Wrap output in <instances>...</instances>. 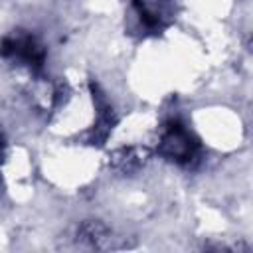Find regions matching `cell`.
<instances>
[{
	"mask_svg": "<svg viewBox=\"0 0 253 253\" xmlns=\"http://www.w3.org/2000/svg\"><path fill=\"white\" fill-rule=\"evenodd\" d=\"M198 150H200V144L198 140L192 136V132L180 125V123H170L162 134V140H160V152L162 156H166L168 160L176 162V164H192L198 156Z\"/></svg>",
	"mask_w": 253,
	"mask_h": 253,
	"instance_id": "6da1fadb",
	"label": "cell"
},
{
	"mask_svg": "<svg viewBox=\"0 0 253 253\" xmlns=\"http://www.w3.org/2000/svg\"><path fill=\"white\" fill-rule=\"evenodd\" d=\"M0 55H4L8 59H16L30 67H42L45 51L36 42V38L28 36V34H16V36H8L2 40Z\"/></svg>",
	"mask_w": 253,
	"mask_h": 253,
	"instance_id": "7a4b0ae2",
	"label": "cell"
},
{
	"mask_svg": "<svg viewBox=\"0 0 253 253\" xmlns=\"http://www.w3.org/2000/svg\"><path fill=\"white\" fill-rule=\"evenodd\" d=\"M0 154H2V142H0Z\"/></svg>",
	"mask_w": 253,
	"mask_h": 253,
	"instance_id": "3957f363",
	"label": "cell"
}]
</instances>
